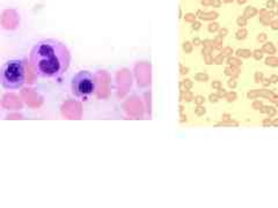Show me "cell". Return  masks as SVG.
Returning <instances> with one entry per match:
<instances>
[{
	"label": "cell",
	"instance_id": "1",
	"mask_svg": "<svg viewBox=\"0 0 278 208\" xmlns=\"http://www.w3.org/2000/svg\"><path fill=\"white\" fill-rule=\"evenodd\" d=\"M29 61L39 78L59 80L70 67L71 53L58 39H41L30 50Z\"/></svg>",
	"mask_w": 278,
	"mask_h": 208
},
{
	"label": "cell",
	"instance_id": "2",
	"mask_svg": "<svg viewBox=\"0 0 278 208\" xmlns=\"http://www.w3.org/2000/svg\"><path fill=\"white\" fill-rule=\"evenodd\" d=\"M27 70L25 60L9 59L0 67V85L6 90H16L26 82Z\"/></svg>",
	"mask_w": 278,
	"mask_h": 208
},
{
	"label": "cell",
	"instance_id": "3",
	"mask_svg": "<svg viewBox=\"0 0 278 208\" xmlns=\"http://www.w3.org/2000/svg\"><path fill=\"white\" fill-rule=\"evenodd\" d=\"M71 90L75 98L87 101L96 90V79L88 71L78 72L72 79Z\"/></svg>",
	"mask_w": 278,
	"mask_h": 208
}]
</instances>
